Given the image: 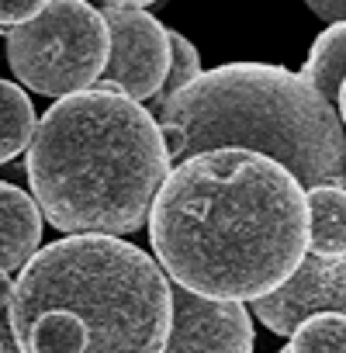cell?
<instances>
[{
  "label": "cell",
  "mask_w": 346,
  "mask_h": 353,
  "mask_svg": "<svg viewBox=\"0 0 346 353\" xmlns=\"http://www.w3.org/2000/svg\"><path fill=\"white\" fill-rule=\"evenodd\" d=\"M281 353H291V346H284V350H281Z\"/></svg>",
  "instance_id": "obj_22"
},
{
  "label": "cell",
  "mask_w": 346,
  "mask_h": 353,
  "mask_svg": "<svg viewBox=\"0 0 346 353\" xmlns=\"http://www.w3.org/2000/svg\"><path fill=\"white\" fill-rule=\"evenodd\" d=\"M170 170L152 111L111 90L56 101L25 159L32 198L66 236H128L149 225Z\"/></svg>",
  "instance_id": "obj_2"
},
{
  "label": "cell",
  "mask_w": 346,
  "mask_h": 353,
  "mask_svg": "<svg viewBox=\"0 0 346 353\" xmlns=\"http://www.w3.org/2000/svg\"><path fill=\"white\" fill-rule=\"evenodd\" d=\"M301 77L329 104H339V90H343V80H346V21L329 25L315 39V46H312V52L301 66Z\"/></svg>",
  "instance_id": "obj_11"
},
{
  "label": "cell",
  "mask_w": 346,
  "mask_h": 353,
  "mask_svg": "<svg viewBox=\"0 0 346 353\" xmlns=\"http://www.w3.org/2000/svg\"><path fill=\"white\" fill-rule=\"evenodd\" d=\"M111 32L87 0H49L8 35V63L14 80L45 97H73L94 90L108 70Z\"/></svg>",
  "instance_id": "obj_5"
},
{
  "label": "cell",
  "mask_w": 346,
  "mask_h": 353,
  "mask_svg": "<svg viewBox=\"0 0 346 353\" xmlns=\"http://www.w3.org/2000/svg\"><path fill=\"white\" fill-rule=\"evenodd\" d=\"M45 4H49V0H0V32L11 35V28L32 21Z\"/></svg>",
  "instance_id": "obj_15"
},
{
  "label": "cell",
  "mask_w": 346,
  "mask_h": 353,
  "mask_svg": "<svg viewBox=\"0 0 346 353\" xmlns=\"http://www.w3.org/2000/svg\"><path fill=\"white\" fill-rule=\"evenodd\" d=\"M308 198V253L346 256V188L322 184L305 191Z\"/></svg>",
  "instance_id": "obj_10"
},
{
  "label": "cell",
  "mask_w": 346,
  "mask_h": 353,
  "mask_svg": "<svg viewBox=\"0 0 346 353\" xmlns=\"http://www.w3.org/2000/svg\"><path fill=\"white\" fill-rule=\"evenodd\" d=\"M170 163L212 149H250L298 176L305 191L343 188L346 128L339 111L301 77L270 63L205 70L152 114Z\"/></svg>",
  "instance_id": "obj_4"
},
{
  "label": "cell",
  "mask_w": 346,
  "mask_h": 353,
  "mask_svg": "<svg viewBox=\"0 0 346 353\" xmlns=\"http://www.w3.org/2000/svg\"><path fill=\"white\" fill-rule=\"evenodd\" d=\"M42 208L39 201L0 181V270H21L42 250Z\"/></svg>",
  "instance_id": "obj_9"
},
{
  "label": "cell",
  "mask_w": 346,
  "mask_h": 353,
  "mask_svg": "<svg viewBox=\"0 0 346 353\" xmlns=\"http://www.w3.org/2000/svg\"><path fill=\"white\" fill-rule=\"evenodd\" d=\"M173 329L163 353H253L246 301H218L170 281Z\"/></svg>",
  "instance_id": "obj_8"
},
{
  "label": "cell",
  "mask_w": 346,
  "mask_h": 353,
  "mask_svg": "<svg viewBox=\"0 0 346 353\" xmlns=\"http://www.w3.org/2000/svg\"><path fill=\"white\" fill-rule=\"evenodd\" d=\"M39 128V114L32 97L11 83L0 80V163H11L14 156H21Z\"/></svg>",
  "instance_id": "obj_12"
},
{
  "label": "cell",
  "mask_w": 346,
  "mask_h": 353,
  "mask_svg": "<svg viewBox=\"0 0 346 353\" xmlns=\"http://www.w3.org/2000/svg\"><path fill=\"white\" fill-rule=\"evenodd\" d=\"M291 353H346V315L322 312L291 336Z\"/></svg>",
  "instance_id": "obj_13"
},
{
  "label": "cell",
  "mask_w": 346,
  "mask_h": 353,
  "mask_svg": "<svg viewBox=\"0 0 346 353\" xmlns=\"http://www.w3.org/2000/svg\"><path fill=\"white\" fill-rule=\"evenodd\" d=\"M149 246L173 284L218 301H260L308 256V198L298 176L250 149L173 163Z\"/></svg>",
  "instance_id": "obj_1"
},
{
  "label": "cell",
  "mask_w": 346,
  "mask_h": 353,
  "mask_svg": "<svg viewBox=\"0 0 346 353\" xmlns=\"http://www.w3.org/2000/svg\"><path fill=\"white\" fill-rule=\"evenodd\" d=\"M0 353H25L21 343H18L14 322H11V308L0 312Z\"/></svg>",
  "instance_id": "obj_17"
},
{
  "label": "cell",
  "mask_w": 346,
  "mask_h": 353,
  "mask_svg": "<svg viewBox=\"0 0 346 353\" xmlns=\"http://www.w3.org/2000/svg\"><path fill=\"white\" fill-rule=\"evenodd\" d=\"M343 188H346V166H343Z\"/></svg>",
  "instance_id": "obj_21"
},
{
  "label": "cell",
  "mask_w": 346,
  "mask_h": 353,
  "mask_svg": "<svg viewBox=\"0 0 346 353\" xmlns=\"http://www.w3.org/2000/svg\"><path fill=\"white\" fill-rule=\"evenodd\" d=\"M305 4H308L325 25H339V21H346V0H305Z\"/></svg>",
  "instance_id": "obj_16"
},
{
  "label": "cell",
  "mask_w": 346,
  "mask_h": 353,
  "mask_svg": "<svg viewBox=\"0 0 346 353\" xmlns=\"http://www.w3.org/2000/svg\"><path fill=\"white\" fill-rule=\"evenodd\" d=\"M170 46H173V59H170V73H166V83H163V90L149 101V111L156 114L166 101H173L184 87H191L205 70H201V56H198V49L181 35V32H170Z\"/></svg>",
  "instance_id": "obj_14"
},
{
  "label": "cell",
  "mask_w": 346,
  "mask_h": 353,
  "mask_svg": "<svg viewBox=\"0 0 346 353\" xmlns=\"http://www.w3.org/2000/svg\"><path fill=\"white\" fill-rule=\"evenodd\" d=\"M11 322L25 353H163L170 277L118 236H63L21 267Z\"/></svg>",
  "instance_id": "obj_3"
},
{
  "label": "cell",
  "mask_w": 346,
  "mask_h": 353,
  "mask_svg": "<svg viewBox=\"0 0 346 353\" xmlns=\"http://www.w3.org/2000/svg\"><path fill=\"white\" fill-rule=\"evenodd\" d=\"M101 14L111 32V56L94 90L125 94L139 104L152 101L163 90L170 73V59H173L170 32L139 8H121L101 0Z\"/></svg>",
  "instance_id": "obj_6"
},
{
  "label": "cell",
  "mask_w": 346,
  "mask_h": 353,
  "mask_svg": "<svg viewBox=\"0 0 346 353\" xmlns=\"http://www.w3.org/2000/svg\"><path fill=\"white\" fill-rule=\"evenodd\" d=\"M108 4H121V8H139V11H145L149 4H156V0H108Z\"/></svg>",
  "instance_id": "obj_19"
},
{
  "label": "cell",
  "mask_w": 346,
  "mask_h": 353,
  "mask_svg": "<svg viewBox=\"0 0 346 353\" xmlns=\"http://www.w3.org/2000/svg\"><path fill=\"white\" fill-rule=\"evenodd\" d=\"M253 315L274 336H294L301 322L322 312L346 315V256H315L308 253L301 267L267 298L250 301Z\"/></svg>",
  "instance_id": "obj_7"
},
{
  "label": "cell",
  "mask_w": 346,
  "mask_h": 353,
  "mask_svg": "<svg viewBox=\"0 0 346 353\" xmlns=\"http://www.w3.org/2000/svg\"><path fill=\"white\" fill-rule=\"evenodd\" d=\"M14 284H18V281H11L8 270H0V312L11 308V301H14Z\"/></svg>",
  "instance_id": "obj_18"
},
{
  "label": "cell",
  "mask_w": 346,
  "mask_h": 353,
  "mask_svg": "<svg viewBox=\"0 0 346 353\" xmlns=\"http://www.w3.org/2000/svg\"><path fill=\"white\" fill-rule=\"evenodd\" d=\"M339 118H343V128H346V80H343V90H339Z\"/></svg>",
  "instance_id": "obj_20"
}]
</instances>
